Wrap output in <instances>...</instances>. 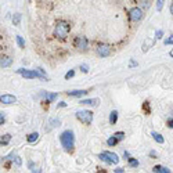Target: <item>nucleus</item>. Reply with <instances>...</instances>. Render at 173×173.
Masks as SVG:
<instances>
[{
    "label": "nucleus",
    "mask_w": 173,
    "mask_h": 173,
    "mask_svg": "<svg viewBox=\"0 0 173 173\" xmlns=\"http://www.w3.org/2000/svg\"><path fill=\"white\" fill-rule=\"evenodd\" d=\"M143 109H144V112L145 114H150V104H148V101H145L144 104H143Z\"/></svg>",
    "instance_id": "obj_25"
},
{
    "label": "nucleus",
    "mask_w": 173,
    "mask_h": 173,
    "mask_svg": "<svg viewBox=\"0 0 173 173\" xmlns=\"http://www.w3.org/2000/svg\"><path fill=\"white\" fill-rule=\"evenodd\" d=\"M4 121H6V115H4V112H2L0 114V125L4 123Z\"/></svg>",
    "instance_id": "obj_32"
},
{
    "label": "nucleus",
    "mask_w": 173,
    "mask_h": 173,
    "mask_svg": "<svg viewBox=\"0 0 173 173\" xmlns=\"http://www.w3.org/2000/svg\"><path fill=\"white\" fill-rule=\"evenodd\" d=\"M80 69H82L83 73H87V72H89V67H87L86 64H82V65H80Z\"/></svg>",
    "instance_id": "obj_29"
},
{
    "label": "nucleus",
    "mask_w": 173,
    "mask_h": 173,
    "mask_svg": "<svg viewBox=\"0 0 173 173\" xmlns=\"http://www.w3.org/2000/svg\"><path fill=\"white\" fill-rule=\"evenodd\" d=\"M69 24L65 22V21H58L57 25H55L54 28V36L61 39V40H64L65 38L68 36V33H69Z\"/></svg>",
    "instance_id": "obj_2"
},
{
    "label": "nucleus",
    "mask_w": 173,
    "mask_h": 173,
    "mask_svg": "<svg viewBox=\"0 0 173 173\" xmlns=\"http://www.w3.org/2000/svg\"><path fill=\"white\" fill-rule=\"evenodd\" d=\"M80 104L83 105H97L98 98H87V100H80Z\"/></svg>",
    "instance_id": "obj_13"
},
{
    "label": "nucleus",
    "mask_w": 173,
    "mask_h": 173,
    "mask_svg": "<svg viewBox=\"0 0 173 173\" xmlns=\"http://www.w3.org/2000/svg\"><path fill=\"white\" fill-rule=\"evenodd\" d=\"M163 0H158V3H157V8H158V11H161L162 10V7H163Z\"/></svg>",
    "instance_id": "obj_28"
},
{
    "label": "nucleus",
    "mask_w": 173,
    "mask_h": 173,
    "mask_svg": "<svg viewBox=\"0 0 173 173\" xmlns=\"http://www.w3.org/2000/svg\"><path fill=\"white\" fill-rule=\"evenodd\" d=\"M161 169H162V166H161V165H157V166H154L153 172H154V173H161Z\"/></svg>",
    "instance_id": "obj_30"
},
{
    "label": "nucleus",
    "mask_w": 173,
    "mask_h": 173,
    "mask_svg": "<svg viewBox=\"0 0 173 173\" xmlns=\"http://www.w3.org/2000/svg\"><path fill=\"white\" fill-rule=\"evenodd\" d=\"M161 173H171V171H169L168 168H163V166H162V169H161Z\"/></svg>",
    "instance_id": "obj_37"
},
{
    "label": "nucleus",
    "mask_w": 173,
    "mask_h": 173,
    "mask_svg": "<svg viewBox=\"0 0 173 173\" xmlns=\"http://www.w3.org/2000/svg\"><path fill=\"white\" fill-rule=\"evenodd\" d=\"M60 123H61V121H60L58 118H53V119H50V125H51V127L60 126Z\"/></svg>",
    "instance_id": "obj_19"
},
{
    "label": "nucleus",
    "mask_w": 173,
    "mask_h": 173,
    "mask_svg": "<svg viewBox=\"0 0 173 173\" xmlns=\"http://www.w3.org/2000/svg\"><path fill=\"white\" fill-rule=\"evenodd\" d=\"M114 136L118 139V141H121V140L125 139V132H116V133H114Z\"/></svg>",
    "instance_id": "obj_23"
},
{
    "label": "nucleus",
    "mask_w": 173,
    "mask_h": 173,
    "mask_svg": "<svg viewBox=\"0 0 173 173\" xmlns=\"http://www.w3.org/2000/svg\"><path fill=\"white\" fill-rule=\"evenodd\" d=\"M73 44H75V47H78L79 50H86L87 49L89 42H87V39H86L85 36H76Z\"/></svg>",
    "instance_id": "obj_8"
},
{
    "label": "nucleus",
    "mask_w": 173,
    "mask_h": 173,
    "mask_svg": "<svg viewBox=\"0 0 173 173\" xmlns=\"http://www.w3.org/2000/svg\"><path fill=\"white\" fill-rule=\"evenodd\" d=\"M169 54H171V57H172V58H173V49H172V50H171V53H169Z\"/></svg>",
    "instance_id": "obj_40"
},
{
    "label": "nucleus",
    "mask_w": 173,
    "mask_h": 173,
    "mask_svg": "<svg viewBox=\"0 0 173 173\" xmlns=\"http://www.w3.org/2000/svg\"><path fill=\"white\" fill-rule=\"evenodd\" d=\"M58 107H60V108H64V107H67V103L61 101V103H58Z\"/></svg>",
    "instance_id": "obj_38"
},
{
    "label": "nucleus",
    "mask_w": 173,
    "mask_h": 173,
    "mask_svg": "<svg viewBox=\"0 0 173 173\" xmlns=\"http://www.w3.org/2000/svg\"><path fill=\"white\" fill-rule=\"evenodd\" d=\"M162 35H163V31H162V29H159V31L155 33V38H157V39H161V38H162Z\"/></svg>",
    "instance_id": "obj_31"
},
{
    "label": "nucleus",
    "mask_w": 173,
    "mask_h": 173,
    "mask_svg": "<svg viewBox=\"0 0 173 173\" xmlns=\"http://www.w3.org/2000/svg\"><path fill=\"white\" fill-rule=\"evenodd\" d=\"M151 136H153L155 141H157V143H159V144H163V143H165V139H163L162 135H159V133L153 132V133H151Z\"/></svg>",
    "instance_id": "obj_15"
},
{
    "label": "nucleus",
    "mask_w": 173,
    "mask_h": 173,
    "mask_svg": "<svg viewBox=\"0 0 173 173\" xmlns=\"http://www.w3.org/2000/svg\"><path fill=\"white\" fill-rule=\"evenodd\" d=\"M143 16H144V14H143V10L139 7H133V8H130V11H129V18H130V21H133V22L141 21Z\"/></svg>",
    "instance_id": "obj_6"
},
{
    "label": "nucleus",
    "mask_w": 173,
    "mask_h": 173,
    "mask_svg": "<svg viewBox=\"0 0 173 173\" xmlns=\"http://www.w3.org/2000/svg\"><path fill=\"white\" fill-rule=\"evenodd\" d=\"M11 140V135H3L2 136V140H0V144L2 145H7Z\"/></svg>",
    "instance_id": "obj_17"
},
{
    "label": "nucleus",
    "mask_w": 173,
    "mask_h": 173,
    "mask_svg": "<svg viewBox=\"0 0 173 173\" xmlns=\"http://www.w3.org/2000/svg\"><path fill=\"white\" fill-rule=\"evenodd\" d=\"M96 51L100 57H103V58L108 57V55H111V46H108V44H98Z\"/></svg>",
    "instance_id": "obj_7"
},
{
    "label": "nucleus",
    "mask_w": 173,
    "mask_h": 173,
    "mask_svg": "<svg viewBox=\"0 0 173 173\" xmlns=\"http://www.w3.org/2000/svg\"><path fill=\"white\" fill-rule=\"evenodd\" d=\"M67 94L71 97H82L85 94H87V90H72V91H67Z\"/></svg>",
    "instance_id": "obj_12"
},
{
    "label": "nucleus",
    "mask_w": 173,
    "mask_h": 173,
    "mask_svg": "<svg viewBox=\"0 0 173 173\" xmlns=\"http://www.w3.org/2000/svg\"><path fill=\"white\" fill-rule=\"evenodd\" d=\"M60 143H61V145L64 147L65 151L72 153L73 147H75V133L72 130H65V132H62L61 136H60Z\"/></svg>",
    "instance_id": "obj_1"
},
{
    "label": "nucleus",
    "mask_w": 173,
    "mask_h": 173,
    "mask_svg": "<svg viewBox=\"0 0 173 173\" xmlns=\"http://www.w3.org/2000/svg\"><path fill=\"white\" fill-rule=\"evenodd\" d=\"M163 44H166V46H169V44H173V35H171L168 39H165V40H163Z\"/></svg>",
    "instance_id": "obj_27"
},
{
    "label": "nucleus",
    "mask_w": 173,
    "mask_h": 173,
    "mask_svg": "<svg viewBox=\"0 0 173 173\" xmlns=\"http://www.w3.org/2000/svg\"><path fill=\"white\" fill-rule=\"evenodd\" d=\"M29 168L32 169V172L35 171V165H33V162H32V161H29Z\"/></svg>",
    "instance_id": "obj_39"
},
{
    "label": "nucleus",
    "mask_w": 173,
    "mask_h": 173,
    "mask_svg": "<svg viewBox=\"0 0 173 173\" xmlns=\"http://www.w3.org/2000/svg\"><path fill=\"white\" fill-rule=\"evenodd\" d=\"M16 39H17V43H18V46L21 47V49H24V47H25V40L22 39V36H20V35H18Z\"/></svg>",
    "instance_id": "obj_20"
},
{
    "label": "nucleus",
    "mask_w": 173,
    "mask_h": 173,
    "mask_svg": "<svg viewBox=\"0 0 173 173\" xmlns=\"http://www.w3.org/2000/svg\"><path fill=\"white\" fill-rule=\"evenodd\" d=\"M73 76H75V71L73 69L68 71V72L65 73V79H71V78H73Z\"/></svg>",
    "instance_id": "obj_26"
},
{
    "label": "nucleus",
    "mask_w": 173,
    "mask_h": 173,
    "mask_svg": "<svg viewBox=\"0 0 173 173\" xmlns=\"http://www.w3.org/2000/svg\"><path fill=\"white\" fill-rule=\"evenodd\" d=\"M171 13H172V14H173V4H172V6H171Z\"/></svg>",
    "instance_id": "obj_41"
},
{
    "label": "nucleus",
    "mask_w": 173,
    "mask_h": 173,
    "mask_svg": "<svg viewBox=\"0 0 173 173\" xmlns=\"http://www.w3.org/2000/svg\"><path fill=\"white\" fill-rule=\"evenodd\" d=\"M137 67V62L135 61V60H130V62H129V68H135Z\"/></svg>",
    "instance_id": "obj_33"
},
{
    "label": "nucleus",
    "mask_w": 173,
    "mask_h": 173,
    "mask_svg": "<svg viewBox=\"0 0 173 173\" xmlns=\"http://www.w3.org/2000/svg\"><path fill=\"white\" fill-rule=\"evenodd\" d=\"M17 73L22 75L24 78H26V79H35V78L42 79V80H46L47 79V78H44L38 69L36 71H31V69H24V68H20V69H17Z\"/></svg>",
    "instance_id": "obj_5"
},
{
    "label": "nucleus",
    "mask_w": 173,
    "mask_h": 173,
    "mask_svg": "<svg viewBox=\"0 0 173 173\" xmlns=\"http://www.w3.org/2000/svg\"><path fill=\"white\" fill-rule=\"evenodd\" d=\"M11 62H13V60L8 57V55H2V58H0V67L7 68V67L11 65Z\"/></svg>",
    "instance_id": "obj_11"
},
{
    "label": "nucleus",
    "mask_w": 173,
    "mask_h": 173,
    "mask_svg": "<svg viewBox=\"0 0 173 173\" xmlns=\"http://www.w3.org/2000/svg\"><path fill=\"white\" fill-rule=\"evenodd\" d=\"M38 140H39V133H38V132L31 133V135H29L28 137H26V141H28V143H31V144H32V143H36Z\"/></svg>",
    "instance_id": "obj_14"
},
{
    "label": "nucleus",
    "mask_w": 173,
    "mask_h": 173,
    "mask_svg": "<svg viewBox=\"0 0 173 173\" xmlns=\"http://www.w3.org/2000/svg\"><path fill=\"white\" fill-rule=\"evenodd\" d=\"M107 144H108L109 147H114V145L118 144V139H116L115 136H111L108 140H107Z\"/></svg>",
    "instance_id": "obj_18"
},
{
    "label": "nucleus",
    "mask_w": 173,
    "mask_h": 173,
    "mask_svg": "<svg viewBox=\"0 0 173 173\" xmlns=\"http://www.w3.org/2000/svg\"><path fill=\"white\" fill-rule=\"evenodd\" d=\"M153 43H154V42L150 40V39H148V40H145V42H144V47H143V51H147V50L150 49V46H151Z\"/></svg>",
    "instance_id": "obj_22"
},
{
    "label": "nucleus",
    "mask_w": 173,
    "mask_h": 173,
    "mask_svg": "<svg viewBox=\"0 0 173 173\" xmlns=\"http://www.w3.org/2000/svg\"><path fill=\"white\" fill-rule=\"evenodd\" d=\"M20 21H21V14H20V13L14 14V17H13V22H14V25H20Z\"/></svg>",
    "instance_id": "obj_21"
},
{
    "label": "nucleus",
    "mask_w": 173,
    "mask_h": 173,
    "mask_svg": "<svg viewBox=\"0 0 173 173\" xmlns=\"http://www.w3.org/2000/svg\"><path fill=\"white\" fill-rule=\"evenodd\" d=\"M16 163H17V165H18V166H21V165H22V161H21V158L18 157V155H17V157H16Z\"/></svg>",
    "instance_id": "obj_34"
},
{
    "label": "nucleus",
    "mask_w": 173,
    "mask_h": 173,
    "mask_svg": "<svg viewBox=\"0 0 173 173\" xmlns=\"http://www.w3.org/2000/svg\"><path fill=\"white\" fill-rule=\"evenodd\" d=\"M0 101H2L3 104H14V103H17V97L11 96V94H3V96L0 97Z\"/></svg>",
    "instance_id": "obj_9"
},
{
    "label": "nucleus",
    "mask_w": 173,
    "mask_h": 173,
    "mask_svg": "<svg viewBox=\"0 0 173 173\" xmlns=\"http://www.w3.org/2000/svg\"><path fill=\"white\" fill-rule=\"evenodd\" d=\"M75 116L78 121H80L83 125H90L93 121V112L87 111V109H80V111L75 112Z\"/></svg>",
    "instance_id": "obj_4"
},
{
    "label": "nucleus",
    "mask_w": 173,
    "mask_h": 173,
    "mask_svg": "<svg viewBox=\"0 0 173 173\" xmlns=\"http://www.w3.org/2000/svg\"><path fill=\"white\" fill-rule=\"evenodd\" d=\"M116 122H118V112H116V111H112L111 114H109V123H111V125H115Z\"/></svg>",
    "instance_id": "obj_16"
},
{
    "label": "nucleus",
    "mask_w": 173,
    "mask_h": 173,
    "mask_svg": "<svg viewBox=\"0 0 173 173\" xmlns=\"http://www.w3.org/2000/svg\"><path fill=\"white\" fill-rule=\"evenodd\" d=\"M42 96L46 98V103H53L54 100H57L58 94L57 93H46V91H42Z\"/></svg>",
    "instance_id": "obj_10"
},
{
    "label": "nucleus",
    "mask_w": 173,
    "mask_h": 173,
    "mask_svg": "<svg viewBox=\"0 0 173 173\" xmlns=\"http://www.w3.org/2000/svg\"><path fill=\"white\" fill-rule=\"evenodd\" d=\"M114 173H125V169L123 168H116V169H114Z\"/></svg>",
    "instance_id": "obj_35"
},
{
    "label": "nucleus",
    "mask_w": 173,
    "mask_h": 173,
    "mask_svg": "<svg viewBox=\"0 0 173 173\" xmlns=\"http://www.w3.org/2000/svg\"><path fill=\"white\" fill-rule=\"evenodd\" d=\"M98 158L108 165H118L119 163V157L115 153H109V151H103L98 155Z\"/></svg>",
    "instance_id": "obj_3"
},
{
    "label": "nucleus",
    "mask_w": 173,
    "mask_h": 173,
    "mask_svg": "<svg viewBox=\"0 0 173 173\" xmlns=\"http://www.w3.org/2000/svg\"><path fill=\"white\" fill-rule=\"evenodd\" d=\"M168 126L171 127V129H173V118H171V119H168Z\"/></svg>",
    "instance_id": "obj_36"
},
{
    "label": "nucleus",
    "mask_w": 173,
    "mask_h": 173,
    "mask_svg": "<svg viewBox=\"0 0 173 173\" xmlns=\"http://www.w3.org/2000/svg\"><path fill=\"white\" fill-rule=\"evenodd\" d=\"M129 165L132 166V168H137V166H139V161H137V159H133V158H130V159H129Z\"/></svg>",
    "instance_id": "obj_24"
}]
</instances>
